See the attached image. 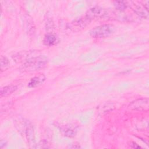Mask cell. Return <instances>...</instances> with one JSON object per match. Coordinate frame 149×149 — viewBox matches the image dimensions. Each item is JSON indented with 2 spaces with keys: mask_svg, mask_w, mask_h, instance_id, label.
<instances>
[{
  "mask_svg": "<svg viewBox=\"0 0 149 149\" xmlns=\"http://www.w3.org/2000/svg\"><path fill=\"white\" fill-rule=\"evenodd\" d=\"M48 59L43 55L29 58L20 67V70L24 72H30L39 70L46 66Z\"/></svg>",
  "mask_w": 149,
  "mask_h": 149,
  "instance_id": "1",
  "label": "cell"
},
{
  "mask_svg": "<svg viewBox=\"0 0 149 149\" xmlns=\"http://www.w3.org/2000/svg\"><path fill=\"white\" fill-rule=\"evenodd\" d=\"M115 31V27L112 24H103L94 27L90 31L91 37L94 38H103L112 35Z\"/></svg>",
  "mask_w": 149,
  "mask_h": 149,
  "instance_id": "2",
  "label": "cell"
},
{
  "mask_svg": "<svg viewBox=\"0 0 149 149\" xmlns=\"http://www.w3.org/2000/svg\"><path fill=\"white\" fill-rule=\"evenodd\" d=\"M106 13V11L104 9L99 7L95 6L90 9L86 15V17L90 22L92 19L96 17H100Z\"/></svg>",
  "mask_w": 149,
  "mask_h": 149,
  "instance_id": "3",
  "label": "cell"
},
{
  "mask_svg": "<svg viewBox=\"0 0 149 149\" xmlns=\"http://www.w3.org/2000/svg\"><path fill=\"white\" fill-rule=\"evenodd\" d=\"M58 41L57 36L53 33H47L45 35L43 42L47 46H52L55 45Z\"/></svg>",
  "mask_w": 149,
  "mask_h": 149,
  "instance_id": "4",
  "label": "cell"
},
{
  "mask_svg": "<svg viewBox=\"0 0 149 149\" xmlns=\"http://www.w3.org/2000/svg\"><path fill=\"white\" fill-rule=\"evenodd\" d=\"M148 100L147 99H140L132 102L130 104V108L132 109H145L148 107Z\"/></svg>",
  "mask_w": 149,
  "mask_h": 149,
  "instance_id": "5",
  "label": "cell"
},
{
  "mask_svg": "<svg viewBox=\"0 0 149 149\" xmlns=\"http://www.w3.org/2000/svg\"><path fill=\"white\" fill-rule=\"evenodd\" d=\"M45 79V77L43 74H40L38 76H36L32 78L28 83V87L29 88H34L42 84Z\"/></svg>",
  "mask_w": 149,
  "mask_h": 149,
  "instance_id": "6",
  "label": "cell"
},
{
  "mask_svg": "<svg viewBox=\"0 0 149 149\" xmlns=\"http://www.w3.org/2000/svg\"><path fill=\"white\" fill-rule=\"evenodd\" d=\"M17 87L15 85H9L5 86L1 89L0 94L1 97H7L11 94H12L13 92H15L17 90Z\"/></svg>",
  "mask_w": 149,
  "mask_h": 149,
  "instance_id": "7",
  "label": "cell"
},
{
  "mask_svg": "<svg viewBox=\"0 0 149 149\" xmlns=\"http://www.w3.org/2000/svg\"><path fill=\"white\" fill-rule=\"evenodd\" d=\"M26 134L27 138V140L29 143H34V132L33 129L32 125L30 123L26 124Z\"/></svg>",
  "mask_w": 149,
  "mask_h": 149,
  "instance_id": "8",
  "label": "cell"
},
{
  "mask_svg": "<svg viewBox=\"0 0 149 149\" xmlns=\"http://www.w3.org/2000/svg\"><path fill=\"white\" fill-rule=\"evenodd\" d=\"M134 10L136 12V13L138 15L140 16L141 17H144V18L148 17V11L145 10L144 8H143L142 6H141L140 5H136Z\"/></svg>",
  "mask_w": 149,
  "mask_h": 149,
  "instance_id": "9",
  "label": "cell"
},
{
  "mask_svg": "<svg viewBox=\"0 0 149 149\" xmlns=\"http://www.w3.org/2000/svg\"><path fill=\"white\" fill-rule=\"evenodd\" d=\"M10 62L8 59L3 56L1 57V71L5 70L9 66Z\"/></svg>",
  "mask_w": 149,
  "mask_h": 149,
  "instance_id": "10",
  "label": "cell"
},
{
  "mask_svg": "<svg viewBox=\"0 0 149 149\" xmlns=\"http://www.w3.org/2000/svg\"><path fill=\"white\" fill-rule=\"evenodd\" d=\"M115 8L120 10H123L126 8V3L123 1H115L114 2Z\"/></svg>",
  "mask_w": 149,
  "mask_h": 149,
  "instance_id": "11",
  "label": "cell"
},
{
  "mask_svg": "<svg viewBox=\"0 0 149 149\" xmlns=\"http://www.w3.org/2000/svg\"><path fill=\"white\" fill-rule=\"evenodd\" d=\"M65 134L66 136L72 137H73V136L75 135V132H74V130L69 129H68V130L66 131Z\"/></svg>",
  "mask_w": 149,
  "mask_h": 149,
  "instance_id": "12",
  "label": "cell"
},
{
  "mask_svg": "<svg viewBox=\"0 0 149 149\" xmlns=\"http://www.w3.org/2000/svg\"><path fill=\"white\" fill-rule=\"evenodd\" d=\"M132 148H141L140 146H138L137 144H136L134 142H130V144H129Z\"/></svg>",
  "mask_w": 149,
  "mask_h": 149,
  "instance_id": "13",
  "label": "cell"
}]
</instances>
